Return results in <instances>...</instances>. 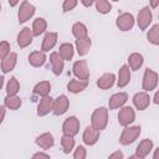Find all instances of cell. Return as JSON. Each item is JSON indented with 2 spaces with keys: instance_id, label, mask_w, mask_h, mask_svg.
Instances as JSON below:
<instances>
[{
  "instance_id": "44",
  "label": "cell",
  "mask_w": 159,
  "mask_h": 159,
  "mask_svg": "<svg viewBox=\"0 0 159 159\" xmlns=\"http://www.w3.org/2000/svg\"><path fill=\"white\" fill-rule=\"evenodd\" d=\"M7 2H9V5H10L11 7H15V6L20 2V0H7Z\"/></svg>"
},
{
  "instance_id": "46",
  "label": "cell",
  "mask_w": 159,
  "mask_h": 159,
  "mask_svg": "<svg viewBox=\"0 0 159 159\" xmlns=\"http://www.w3.org/2000/svg\"><path fill=\"white\" fill-rule=\"evenodd\" d=\"M153 150H154V154H153V159H158V157H159V148H153Z\"/></svg>"
},
{
  "instance_id": "7",
  "label": "cell",
  "mask_w": 159,
  "mask_h": 159,
  "mask_svg": "<svg viewBox=\"0 0 159 159\" xmlns=\"http://www.w3.org/2000/svg\"><path fill=\"white\" fill-rule=\"evenodd\" d=\"M80 127H81L80 119L76 116H70L62 123V133L63 134H67V135L75 137V135L78 134Z\"/></svg>"
},
{
  "instance_id": "10",
  "label": "cell",
  "mask_w": 159,
  "mask_h": 159,
  "mask_svg": "<svg viewBox=\"0 0 159 159\" xmlns=\"http://www.w3.org/2000/svg\"><path fill=\"white\" fill-rule=\"evenodd\" d=\"M72 72L76 76V78L84 80V81H88L89 75H91L89 68H88V63L86 60H77L72 66Z\"/></svg>"
},
{
  "instance_id": "36",
  "label": "cell",
  "mask_w": 159,
  "mask_h": 159,
  "mask_svg": "<svg viewBox=\"0 0 159 159\" xmlns=\"http://www.w3.org/2000/svg\"><path fill=\"white\" fill-rule=\"evenodd\" d=\"M72 152H73V154H72L73 159H86V157H87V149L83 145L75 147V149Z\"/></svg>"
},
{
  "instance_id": "4",
  "label": "cell",
  "mask_w": 159,
  "mask_h": 159,
  "mask_svg": "<svg viewBox=\"0 0 159 159\" xmlns=\"http://www.w3.org/2000/svg\"><path fill=\"white\" fill-rule=\"evenodd\" d=\"M153 148H154L153 140L149 138H145L139 142V144L137 145V149H135V154L130 155L129 158L130 159H144L153 152Z\"/></svg>"
},
{
  "instance_id": "19",
  "label": "cell",
  "mask_w": 159,
  "mask_h": 159,
  "mask_svg": "<svg viewBox=\"0 0 159 159\" xmlns=\"http://www.w3.org/2000/svg\"><path fill=\"white\" fill-rule=\"evenodd\" d=\"M52 104H53V98L48 94L45 97H41L39 104H37V109L36 113L39 117H45L47 116L50 112H52Z\"/></svg>"
},
{
  "instance_id": "27",
  "label": "cell",
  "mask_w": 159,
  "mask_h": 159,
  "mask_svg": "<svg viewBox=\"0 0 159 159\" xmlns=\"http://www.w3.org/2000/svg\"><path fill=\"white\" fill-rule=\"evenodd\" d=\"M22 104L21 98L17 94H6V97L4 98V106L6 107V109L10 111H17Z\"/></svg>"
},
{
  "instance_id": "34",
  "label": "cell",
  "mask_w": 159,
  "mask_h": 159,
  "mask_svg": "<svg viewBox=\"0 0 159 159\" xmlns=\"http://www.w3.org/2000/svg\"><path fill=\"white\" fill-rule=\"evenodd\" d=\"M94 5H96V10L102 15L109 14L112 11V4L109 0H96Z\"/></svg>"
},
{
  "instance_id": "5",
  "label": "cell",
  "mask_w": 159,
  "mask_h": 159,
  "mask_svg": "<svg viewBox=\"0 0 159 159\" xmlns=\"http://www.w3.org/2000/svg\"><path fill=\"white\" fill-rule=\"evenodd\" d=\"M153 21V14H152V9L149 6H144L139 10L138 15H137V19H135V22L139 27V30L144 31L147 30L150 24Z\"/></svg>"
},
{
  "instance_id": "35",
  "label": "cell",
  "mask_w": 159,
  "mask_h": 159,
  "mask_svg": "<svg viewBox=\"0 0 159 159\" xmlns=\"http://www.w3.org/2000/svg\"><path fill=\"white\" fill-rule=\"evenodd\" d=\"M20 91V83L16 77H10L6 83V94H17Z\"/></svg>"
},
{
  "instance_id": "30",
  "label": "cell",
  "mask_w": 159,
  "mask_h": 159,
  "mask_svg": "<svg viewBox=\"0 0 159 159\" xmlns=\"http://www.w3.org/2000/svg\"><path fill=\"white\" fill-rule=\"evenodd\" d=\"M72 35L75 36L76 40L88 37V29L83 22L77 21V22H75L72 25Z\"/></svg>"
},
{
  "instance_id": "29",
  "label": "cell",
  "mask_w": 159,
  "mask_h": 159,
  "mask_svg": "<svg viewBox=\"0 0 159 159\" xmlns=\"http://www.w3.org/2000/svg\"><path fill=\"white\" fill-rule=\"evenodd\" d=\"M31 30H32L34 36H40V35L45 34L46 30H47V21H46L43 17H37V19H35L34 22H32Z\"/></svg>"
},
{
  "instance_id": "18",
  "label": "cell",
  "mask_w": 159,
  "mask_h": 159,
  "mask_svg": "<svg viewBox=\"0 0 159 159\" xmlns=\"http://www.w3.org/2000/svg\"><path fill=\"white\" fill-rule=\"evenodd\" d=\"M58 40V34L53 32V31H46L42 39V43H41V51L43 52H50L57 43Z\"/></svg>"
},
{
  "instance_id": "33",
  "label": "cell",
  "mask_w": 159,
  "mask_h": 159,
  "mask_svg": "<svg viewBox=\"0 0 159 159\" xmlns=\"http://www.w3.org/2000/svg\"><path fill=\"white\" fill-rule=\"evenodd\" d=\"M147 39L152 45L154 46L159 45V24H154L152 27H149L147 32Z\"/></svg>"
},
{
  "instance_id": "17",
  "label": "cell",
  "mask_w": 159,
  "mask_h": 159,
  "mask_svg": "<svg viewBox=\"0 0 159 159\" xmlns=\"http://www.w3.org/2000/svg\"><path fill=\"white\" fill-rule=\"evenodd\" d=\"M35 144H36L39 148L43 149V150H48V149H51V148L55 145V138H53L52 133H50V132H43V133H41L40 135L36 137Z\"/></svg>"
},
{
  "instance_id": "47",
  "label": "cell",
  "mask_w": 159,
  "mask_h": 159,
  "mask_svg": "<svg viewBox=\"0 0 159 159\" xmlns=\"http://www.w3.org/2000/svg\"><path fill=\"white\" fill-rule=\"evenodd\" d=\"M4 82H5V78H4V76L1 75V76H0V89H1L2 86H4Z\"/></svg>"
},
{
  "instance_id": "38",
  "label": "cell",
  "mask_w": 159,
  "mask_h": 159,
  "mask_svg": "<svg viewBox=\"0 0 159 159\" xmlns=\"http://www.w3.org/2000/svg\"><path fill=\"white\" fill-rule=\"evenodd\" d=\"M77 5H78V0H63L62 11H63V12H70V11H72Z\"/></svg>"
},
{
  "instance_id": "45",
  "label": "cell",
  "mask_w": 159,
  "mask_h": 159,
  "mask_svg": "<svg viewBox=\"0 0 159 159\" xmlns=\"http://www.w3.org/2000/svg\"><path fill=\"white\" fill-rule=\"evenodd\" d=\"M159 93H158V91L154 93V97H153V102H154V104H158L159 103Z\"/></svg>"
},
{
  "instance_id": "20",
  "label": "cell",
  "mask_w": 159,
  "mask_h": 159,
  "mask_svg": "<svg viewBox=\"0 0 159 159\" xmlns=\"http://www.w3.org/2000/svg\"><path fill=\"white\" fill-rule=\"evenodd\" d=\"M130 78H132V73H130V68L128 67V65H122L119 71H118V75H117V86L119 88H124L129 84L130 82Z\"/></svg>"
},
{
  "instance_id": "16",
  "label": "cell",
  "mask_w": 159,
  "mask_h": 159,
  "mask_svg": "<svg viewBox=\"0 0 159 159\" xmlns=\"http://www.w3.org/2000/svg\"><path fill=\"white\" fill-rule=\"evenodd\" d=\"M50 63H51V68H52V73L55 76H60L63 71L65 67V60L60 56V53L57 51H52L50 53Z\"/></svg>"
},
{
  "instance_id": "22",
  "label": "cell",
  "mask_w": 159,
  "mask_h": 159,
  "mask_svg": "<svg viewBox=\"0 0 159 159\" xmlns=\"http://www.w3.org/2000/svg\"><path fill=\"white\" fill-rule=\"evenodd\" d=\"M17 63V53L16 52H10L6 57H4L0 62V67L2 73H10Z\"/></svg>"
},
{
  "instance_id": "48",
  "label": "cell",
  "mask_w": 159,
  "mask_h": 159,
  "mask_svg": "<svg viewBox=\"0 0 159 159\" xmlns=\"http://www.w3.org/2000/svg\"><path fill=\"white\" fill-rule=\"evenodd\" d=\"M0 11H1V2H0Z\"/></svg>"
},
{
  "instance_id": "24",
  "label": "cell",
  "mask_w": 159,
  "mask_h": 159,
  "mask_svg": "<svg viewBox=\"0 0 159 159\" xmlns=\"http://www.w3.org/2000/svg\"><path fill=\"white\" fill-rule=\"evenodd\" d=\"M91 46H92V40L88 37H84V39H80V40H76L75 42V50L77 51L78 56H86L89 50H91Z\"/></svg>"
},
{
  "instance_id": "39",
  "label": "cell",
  "mask_w": 159,
  "mask_h": 159,
  "mask_svg": "<svg viewBox=\"0 0 159 159\" xmlns=\"http://www.w3.org/2000/svg\"><path fill=\"white\" fill-rule=\"evenodd\" d=\"M108 158H109V159H123V158H124V154H123L120 150H116V152H113L112 154H109Z\"/></svg>"
},
{
  "instance_id": "31",
  "label": "cell",
  "mask_w": 159,
  "mask_h": 159,
  "mask_svg": "<svg viewBox=\"0 0 159 159\" xmlns=\"http://www.w3.org/2000/svg\"><path fill=\"white\" fill-rule=\"evenodd\" d=\"M50 92H51V83H50V81H40L34 87V93L36 96H40V97L48 96Z\"/></svg>"
},
{
  "instance_id": "32",
  "label": "cell",
  "mask_w": 159,
  "mask_h": 159,
  "mask_svg": "<svg viewBox=\"0 0 159 159\" xmlns=\"http://www.w3.org/2000/svg\"><path fill=\"white\" fill-rule=\"evenodd\" d=\"M61 147H62V152H63L65 154H70V153L75 149V147H76L75 137L63 134V135L61 137Z\"/></svg>"
},
{
  "instance_id": "6",
  "label": "cell",
  "mask_w": 159,
  "mask_h": 159,
  "mask_svg": "<svg viewBox=\"0 0 159 159\" xmlns=\"http://www.w3.org/2000/svg\"><path fill=\"white\" fill-rule=\"evenodd\" d=\"M118 123L122 125V127H127V125H130L134 119H135V111L133 109V107L130 106H123L119 108V112H118Z\"/></svg>"
},
{
  "instance_id": "1",
  "label": "cell",
  "mask_w": 159,
  "mask_h": 159,
  "mask_svg": "<svg viewBox=\"0 0 159 159\" xmlns=\"http://www.w3.org/2000/svg\"><path fill=\"white\" fill-rule=\"evenodd\" d=\"M108 112H109V109L107 107L96 108L91 116V125L98 130L106 129V127L108 124Z\"/></svg>"
},
{
  "instance_id": "3",
  "label": "cell",
  "mask_w": 159,
  "mask_h": 159,
  "mask_svg": "<svg viewBox=\"0 0 159 159\" xmlns=\"http://www.w3.org/2000/svg\"><path fill=\"white\" fill-rule=\"evenodd\" d=\"M158 80H159V76L154 70L145 68L143 73V80H142V89L145 92L154 91L158 86Z\"/></svg>"
},
{
  "instance_id": "49",
  "label": "cell",
  "mask_w": 159,
  "mask_h": 159,
  "mask_svg": "<svg viewBox=\"0 0 159 159\" xmlns=\"http://www.w3.org/2000/svg\"><path fill=\"white\" fill-rule=\"evenodd\" d=\"M112 1H119V0H112Z\"/></svg>"
},
{
  "instance_id": "28",
  "label": "cell",
  "mask_w": 159,
  "mask_h": 159,
  "mask_svg": "<svg viewBox=\"0 0 159 159\" xmlns=\"http://www.w3.org/2000/svg\"><path fill=\"white\" fill-rule=\"evenodd\" d=\"M88 86V81H84V80H71L68 83H67V91L71 92V93H80L82 91H84Z\"/></svg>"
},
{
  "instance_id": "41",
  "label": "cell",
  "mask_w": 159,
  "mask_h": 159,
  "mask_svg": "<svg viewBox=\"0 0 159 159\" xmlns=\"http://www.w3.org/2000/svg\"><path fill=\"white\" fill-rule=\"evenodd\" d=\"M5 114H6V107L5 106H0V124L4 122Z\"/></svg>"
},
{
  "instance_id": "12",
  "label": "cell",
  "mask_w": 159,
  "mask_h": 159,
  "mask_svg": "<svg viewBox=\"0 0 159 159\" xmlns=\"http://www.w3.org/2000/svg\"><path fill=\"white\" fill-rule=\"evenodd\" d=\"M132 102H133V106L135 107V109L144 111V109H147L149 107V104L152 102V98H150V96H149L148 92L142 91V92H137L133 96Z\"/></svg>"
},
{
  "instance_id": "14",
  "label": "cell",
  "mask_w": 159,
  "mask_h": 159,
  "mask_svg": "<svg viewBox=\"0 0 159 159\" xmlns=\"http://www.w3.org/2000/svg\"><path fill=\"white\" fill-rule=\"evenodd\" d=\"M99 137H101V130L93 128L92 125H87L83 130V134H82V140L86 145L88 147H92L94 145L98 140H99Z\"/></svg>"
},
{
  "instance_id": "40",
  "label": "cell",
  "mask_w": 159,
  "mask_h": 159,
  "mask_svg": "<svg viewBox=\"0 0 159 159\" xmlns=\"http://www.w3.org/2000/svg\"><path fill=\"white\" fill-rule=\"evenodd\" d=\"M32 158H46V159H48L50 158V154L48 153H45V152H37V153H34L32 154Z\"/></svg>"
},
{
  "instance_id": "21",
  "label": "cell",
  "mask_w": 159,
  "mask_h": 159,
  "mask_svg": "<svg viewBox=\"0 0 159 159\" xmlns=\"http://www.w3.org/2000/svg\"><path fill=\"white\" fill-rule=\"evenodd\" d=\"M116 81H117V76L113 72H107L103 73L101 77H98L96 84L99 89H109L116 84Z\"/></svg>"
},
{
  "instance_id": "37",
  "label": "cell",
  "mask_w": 159,
  "mask_h": 159,
  "mask_svg": "<svg viewBox=\"0 0 159 159\" xmlns=\"http://www.w3.org/2000/svg\"><path fill=\"white\" fill-rule=\"evenodd\" d=\"M10 50H11V46H10V43L7 41H5V40L0 41V60H2L4 57H6L11 52Z\"/></svg>"
},
{
  "instance_id": "8",
  "label": "cell",
  "mask_w": 159,
  "mask_h": 159,
  "mask_svg": "<svg viewBox=\"0 0 159 159\" xmlns=\"http://www.w3.org/2000/svg\"><path fill=\"white\" fill-rule=\"evenodd\" d=\"M35 6L27 1V0H24L21 4H20V7H19V11H17V20L20 24H24L26 21H29L34 15H35Z\"/></svg>"
},
{
  "instance_id": "2",
  "label": "cell",
  "mask_w": 159,
  "mask_h": 159,
  "mask_svg": "<svg viewBox=\"0 0 159 159\" xmlns=\"http://www.w3.org/2000/svg\"><path fill=\"white\" fill-rule=\"evenodd\" d=\"M140 133H142V127L140 125L123 127V130L119 135V143L122 145H130L139 138Z\"/></svg>"
},
{
  "instance_id": "26",
  "label": "cell",
  "mask_w": 159,
  "mask_h": 159,
  "mask_svg": "<svg viewBox=\"0 0 159 159\" xmlns=\"http://www.w3.org/2000/svg\"><path fill=\"white\" fill-rule=\"evenodd\" d=\"M75 51H76V50H75V45H72V43H70V42H63V43L60 45L57 52L60 53V56H61L65 61H70V60L73 58Z\"/></svg>"
},
{
  "instance_id": "42",
  "label": "cell",
  "mask_w": 159,
  "mask_h": 159,
  "mask_svg": "<svg viewBox=\"0 0 159 159\" xmlns=\"http://www.w3.org/2000/svg\"><path fill=\"white\" fill-rule=\"evenodd\" d=\"M80 1H81V4H82L84 7H91V6L94 4L96 0H80Z\"/></svg>"
},
{
  "instance_id": "43",
  "label": "cell",
  "mask_w": 159,
  "mask_h": 159,
  "mask_svg": "<svg viewBox=\"0 0 159 159\" xmlns=\"http://www.w3.org/2000/svg\"><path fill=\"white\" fill-rule=\"evenodd\" d=\"M159 6V0H149V7L150 9H157Z\"/></svg>"
},
{
  "instance_id": "13",
  "label": "cell",
  "mask_w": 159,
  "mask_h": 159,
  "mask_svg": "<svg viewBox=\"0 0 159 159\" xmlns=\"http://www.w3.org/2000/svg\"><path fill=\"white\" fill-rule=\"evenodd\" d=\"M34 34H32V30L27 26L22 27L20 30V32L17 34V37H16V42H17V46L20 48H26L27 46H30L32 43V40H34Z\"/></svg>"
},
{
  "instance_id": "23",
  "label": "cell",
  "mask_w": 159,
  "mask_h": 159,
  "mask_svg": "<svg viewBox=\"0 0 159 159\" xmlns=\"http://www.w3.org/2000/svg\"><path fill=\"white\" fill-rule=\"evenodd\" d=\"M27 61L32 66V67H41L45 65V62L47 61V56H46V52L43 51H32L29 57H27Z\"/></svg>"
},
{
  "instance_id": "25",
  "label": "cell",
  "mask_w": 159,
  "mask_h": 159,
  "mask_svg": "<svg viewBox=\"0 0 159 159\" xmlns=\"http://www.w3.org/2000/svg\"><path fill=\"white\" fill-rule=\"evenodd\" d=\"M144 63V57L142 53L139 52H132L128 56V67L130 68V71H138Z\"/></svg>"
},
{
  "instance_id": "11",
  "label": "cell",
  "mask_w": 159,
  "mask_h": 159,
  "mask_svg": "<svg viewBox=\"0 0 159 159\" xmlns=\"http://www.w3.org/2000/svg\"><path fill=\"white\" fill-rule=\"evenodd\" d=\"M70 108V99L66 94H60L57 98L53 99L52 104V113L55 116H62L65 114Z\"/></svg>"
},
{
  "instance_id": "15",
  "label": "cell",
  "mask_w": 159,
  "mask_h": 159,
  "mask_svg": "<svg viewBox=\"0 0 159 159\" xmlns=\"http://www.w3.org/2000/svg\"><path fill=\"white\" fill-rule=\"evenodd\" d=\"M128 101V93L127 92H117L111 96V98L108 99V109L113 111V109H119L120 107H123Z\"/></svg>"
},
{
  "instance_id": "9",
  "label": "cell",
  "mask_w": 159,
  "mask_h": 159,
  "mask_svg": "<svg viewBox=\"0 0 159 159\" xmlns=\"http://www.w3.org/2000/svg\"><path fill=\"white\" fill-rule=\"evenodd\" d=\"M134 24H135V17L130 12H122L116 19V26L124 32L132 30Z\"/></svg>"
}]
</instances>
